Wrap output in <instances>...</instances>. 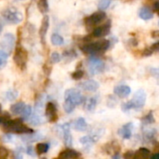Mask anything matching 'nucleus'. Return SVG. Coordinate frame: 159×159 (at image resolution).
I'll return each mask as SVG.
<instances>
[{
    "label": "nucleus",
    "instance_id": "obj_1",
    "mask_svg": "<svg viewBox=\"0 0 159 159\" xmlns=\"http://www.w3.org/2000/svg\"><path fill=\"white\" fill-rule=\"evenodd\" d=\"M110 47V41L107 39H100L94 42H88L80 46V49L87 55H101L104 53Z\"/></svg>",
    "mask_w": 159,
    "mask_h": 159
},
{
    "label": "nucleus",
    "instance_id": "obj_2",
    "mask_svg": "<svg viewBox=\"0 0 159 159\" xmlns=\"http://www.w3.org/2000/svg\"><path fill=\"white\" fill-rule=\"evenodd\" d=\"M2 125H3V129L7 133H15V134L34 133V130L23 123L22 118L21 119H8L5 121Z\"/></svg>",
    "mask_w": 159,
    "mask_h": 159
},
{
    "label": "nucleus",
    "instance_id": "obj_3",
    "mask_svg": "<svg viewBox=\"0 0 159 159\" xmlns=\"http://www.w3.org/2000/svg\"><path fill=\"white\" fill-rule=\"evenodd\" d=\"M145 102H146V93H145L144 89H140L135 92L132 100L122 104V111L128 112V111L132 110V109L142 108L144 106Z\"/></svg>",
    "mask_w": 159,
    "mask_h": 159
},
{
    "label": "nucleus",
    "instance_id": "obj_4",
    "mask_svg": "<svg viewBox=\"0 0 159 159\" xmlns=\"http://www.w3.org/2000/svg\"><path fill=\"white\" fill-rule=\"evenodd\" d=\"M13 61L20 70L24 71L26 69L28 61V51L20 44H18L15 48Z\"/></svg>",
    "mask_w": 159,
    "mask_h": 159
},
{
    "label": "nucleus",
    "instance_id": "obj_5",
    "mask_svg": "<svg viewBox=\"0 0 159 159\" xmlns=\"http://www.w3.org/2000/svg\"><path fill=\"white\" fill-rule=\"evenodd\" d=\"M106 19V13L103 10H99L92 13L89 16H87L84 19V24L88 30H93L97 25L102 23Z\"/></svg>",
    "mask_w": 159,
    "mask_h": 159
},
{
    "label": "nucleus",
    "instance_id": "obj_6",
    "mask_svg": "<svg viewBox=\"0 0 159 159\" xmlns=\"http://www.w3.org/2000/svg\"><path fill=\"white\" fill-rule=\"evenodd\" d=\"M3 18L11 24H18L22 20V13L14 7H8L2 11Z\"/></svg>",
    "mask_w": 159,
    "mask_h": 159
},
{
    "label": "nucleus",
    "instance_id": "obj_7",
    "mask_svg": "<svg viewBox=\"0 0 159 159\" xmlns=\"http://www.w3.org/2000/svg\"><path fill=\"white\" fill-rule=\"evenodd\" d=\"M105 68V63L99 59L97 56L91 55V57L88 61V69L90 75H95L101 74Z\"/></svg>",
    "mask_w": 159,
    "mask_h": 159
},
{
    "label": "nucleus",
    "instance_id": "obj_8",
    "mask_svg": "<svg viewBox=\"0 0 159 159\" xmlns=\"http://www.w3.org/2000/svg\"><path fill=\"white\" fill-rule=\"evenodd\" d=\"M64 99L71 101L74 104L80 105L85 102L84 96L81 94V92L75 89H69L64 92Z\"/></svg>",
    "mask_w": 159,
    "mask_h": 159
},
{
    "label": "nucleus",
    "instance_id": "obj_9",
    "mask_svg": "<svg viewBox=\"0 0 159 159\" xmlns=\"http://www.w3.org/2000/svg\"><path fill=\"white\" fill-rule=\"evenodd\" d=\"M45 116L49 123H55L59 119L58 109L52 102H47L45 106Z\"/></svg>",
    "mask_w": 159,
    "mask_h": 159
},
{
    "label": "nucleus",
    "instance_id": "obj_10",
    "mask_svg": "<svg viewBox=\"0 0 159 159\" xmlns=\"http://www.w3.org/2000/svg\"><path fill=\"white\" fill-rule=\"evenodd\" d=\"M111 30V21L107 20L105 23L100 25V26H96L91 33L92 37H96V38H102L106 36Z\"/></svg>",
    "mask_w": 159,
    "mask_h": 159
},
{
    "label": "nucleus",
    "instance_id": "obj_11",
    "mask_svg": "<svg viewBox=\"0 0 159 159\" xmlns=\"http://www.w3.org/2000/svg\"><path fill=\"white\" fill-rule=\"evenodd\" d=\"M15 45V36L12 34H6L3 36V39L0 43V48L6 51L7 53H10Z\"/></svg>",
    "mask_w": 159,
    "mask_h": 159
},
{
    "label": "nucleus",
    "instance_id": "obj_12",
    "mask_svg": "<svg viewBox=\"0 0 159 159\" xmlns=\"http://www.w3.org/2000/svg\"><path fill=\"white\" fill-rule=\"evenodd\" d=\"M49 28V17L48 15H45L41 20V25H40V29H39V37L41 40V43L44 45V43L46 42V34L48 33V30Z\"/></svg>",
    "mask_w": 159,
    "mask_h": 159
},
{
    "label": "nucleus",
    "instance_id": "obj_13",
    "mask_svg": "<svg viewBox=\"0 0 159 159\" xmlns=\"http://www.w3.org/2000/svg\"><path fill=\"white\" fill-rule=\"evenodd\" d=\"M70 126H71L70 123H66V124H64V125L61 126L63 142H64V144L67 147H71L73 145V137H72V134H71Z\"/></svg>",
    "mask_w": 159,
    "mask_h": 159
},
{
    "label": "nucleus",
    "instance_id": "obj_14",
    "mask_svg": "<svg viewBox=\"0 0 159 159\" xmlns=\"http://www.w3.org/2000/svg\"><path fill=\"white\" fill-rule=\"evenodd\" d=\"M134 125L132 122H129L127 124H125L123 127H121V129L118 130V134L125 140H129L131 138L132 136V130H133Z\"/></svg>",
    "mask_w": 159,
    "mask_h": 159
},
{
    "label": "nucleus",
    "instance_id": "obj_15",
    "mask_svg": "<svg viewBox=\"0 0 159 159\" xmlns=\"http://www.w3.org/2000/svg\"><path fill=\"white\" fill-rule=\"evenodd\" d=\"M100 85L97 81L93 80V79H89V80H86L82 83L79 84V88H81L83 90L86 91H89V92H94L99 89Z\"/></svg>",
    "mask_w": 159,
    "mask_h": 159
},
{
    "label": "nucleus",
    "instance_id": "obj_16",
    "mask_svg": "<svg viewBox=\"0 0 159 159\" xmlns=\"http://www.w3.org/2000/svg\"><path fill=\"white\" fill-rule=\"evenodd\" d=\"M130 92H131V89L127 85H118L114 89V93L121 99H125L129 97Z\"/></svg>",
    "mask_w": 159,
    "mask_h": 159
},
{
    "label": "nucleus",
    "instance_id": "obj_17",
    "mask_svg": "<svg viewBox=\"0 0 159 159\" xmlns=\"http://www.w3.org/2000/svg\"><path fill=\"white\" fill-rule=\"evenodd\" d=\"M58 157L62 159H76L81 157V154L75 150H73L71 148H67L65 150H62L59 154Z\"/></svg>",
    "mask_w": 159,
    "mask_h": 159
},
{
    "label": "nucleus",
    "instance_id": "obj_18",
    "mask_svg": "<svg viewBox=\"0 0 159 159\" xmlns=\"http://www.w3.org/2000/svg\"><path fill=\"white\" fill-rule=\"evenodd\" d=\"M154 16V12L153 10L148 7L147 6L145 7H143L140 8V11H139V17L142 19V20H149L153 18Z\"/></svg>",
    "mask_w": 159,
    "mask_h": 159
},
{
    "label": "nucleus",
    "instance_id": "obj_19",
    "mask_svg": "<svg viewBox=\"0 0 159 159\" xmlns=\"http://www.w3.org/2000/svg\"><path fill=\"white\" fill-rule=\"evenodd\" d=\"M74 128L76 131H85L88 128V124L85 118L79 117L74 123Z\"/></svg>",
    "mask_w": 159,
    "mask_h": 159
},
{
    "label": "nucleus",
    "instance_id": "obj_20",
    "mask_svg": "<svg viewBox=\"0 0 159 159\" xmlns=\"http://www.w3.org/2000/svg\"><path fill=\"white\" fill-rule=\"evenodd\" d=\"M25 105L26 104L24 102H16V103L12 104L10 106L11 114H13V115H20L22 113V111L24 110Z\"/></svg>",
    "mask_w": 159,
    "mask_h": 159
},
{
    "label": "nucleus",
    "instance_id": "obj_21",
    "mask_svg": "<svg viewBox=\"0 0 159 159\" xmlns=\"http://www.w3.org/2000/svg\"><path fill=\"white\" fill-rule=\"evenodd\" d=\"M151 152L149 149L147 148H144V147H142L140 148L137 152H134V157L133 158L135 159H143V158H147L149 156H150Z\"/></svg>",
    "mask_w": 159,
    "mask_h": 159
},
{
    "label": "nucleus",
    "instance_id": "obj_22",
    "mask_svg": "<svg viewBox=\"0 0 159 159\" xmlns=\"http://www.w3.org/2000/svg\"><path fill=\"white\" fill-rule=\"evenodd\" d=\"M97 106V98L96 97H91L89 100L86 101L85 102V109L89 112H93Z\"/></svg>",
    "mask_w": 159,
    "mask_h": 159
},
{
    "label": "nucleus",
    "instance_id": "obj_23",
    "mask_svg": "<svg viewBox=\"0 0 159 159\" xmlns=\"http://www.w3.org/2000/svg\"><path fill=\"white\" fill-rule=\"evenodd\" d=\"M50 41L54 46H62L64 44L63 37L59 34H52L50 36Z\"/></svg>",
    "mask_w": 159,
    "mask_h": 159
},
{
    "label": "nucleus",
    "instance_id": "obj_24",
    "mask_svg": "<svg viewBox=\"0 0 159 159\" xmlns=\"http://www.w3.org/2000/svg\"><path fill=\"white\" fill-rule=\"evenodd\" d=\"M156 122V119L154 117V114L153 112H149L147 115H145L143 118H142V124L143 126H148V125H151L153 123Z\"/></svg>",
    "mask_w": 159,
    "mask_h": 159
},
{
    "label": "nucleus",
    "instance_id": "obj_25",
    "mask_svg": "<svg viewBox=\"0 0 159 159\" xmlns=\"http://www.w3.org/2000/svg\"><path fill=\"white\" fill-rule=\"evenodd\" d=\"M48 149H49V145L48 143H37L35 146V153L38 156H41L43 154H46L48 151Z\"/></svg>",
    "mask_w": 159,
    "mask_h": 159
},
{
    "label": "nucleus",
    "instance_id": "obj_26",
    "mask_svg": "<svg viewBox=\"0 0 159 159\" xmlns=\"http://www.w3.org/2000/svg\"><path fill=\"white\" fill-rule=\"evenodd\" d=\"M37 7L42 14H46L49 8L48 0H37Z\"/></svg>",
    "mask_w": 159,
    "mask_h": 159
},
{
    "label": "nucleus",
    "instance_id": "obj_27",
    "mask_svg": "<svg viewBox=\"0 0 159 159\" xmlns=\"http://www.w3.org/2000/svg\"><path fill=\"white\" fill-rule=\"evenodd\" d=\"M75 108V104H74L71 101L69 100H65L64 99V102H63V109L67 114H71Z\"/></svg>",
    "mask_w": 159,
    "mask_h": 159
},
{
    "label": "nucleus",
    "instance_id": "obj_28",
    "mask_svg": "<svg viewBox=\"0 0 159 159\" xmlns=\"http://www.w3.org/2000/svg\"><path fill=\"white\" fill-rule=\"evenodd\" d=\"M32 113H33V108H32V106H30V105H25L24 110H23L22 113L20 114L22 120L29 119V118L32 116Z\"/></svg>",
    "mask_w": 159,
    "mask_h": 159
},
{
    "label": "nucleus",
    "instance_id": "obj_29",
    "mask_svg": "<svg viewBox=\"0 0 159 159\" xmlns=\"http://www.w3.org/2000/svg\"><path fill=\"white\" fill-rule=\"evenodd\" d=\"M98 139H96L95 137L93 136H84L82 138H80L79 142L82 143V144H90V143H93L97 141Z\"/></svg>",
    "mask_w": 159,
    "mask_h": 159
},
{
    "label": "nucleus",
    "instance_id": "obj_30",
    "mask_svg": "<svg viewBox=\"0 0 159 159\" xmlns=\"http://www.w3.org/2000/svg\"><path fill=\"white\" fill-rule=\"evenodd\" d=\"M43 121L44 120L41 117V116L40 115H37V114H35L31 118V124L32 125H34V126H40V125H42L43 124Z\"/></svg>",
    "mask_w": 159,
    "mask_h": 159
},
{
    "label": "nucleus",
    "instance_id": "obj_31",
    "mask_svg": "<svg viewBox=\"0 0 159 159\" xmlns=\"http://www.w3.org/2000/svg\"><path fill=\"white\" fill-rule=\"evenodd\" d=\"M18 95H19L18 91L17 90H14V89H10V90H8V91L6 92V98L8 101H14V100H16L18 98Z\"/></svg>",
    "mask_w": 159,
    "mask_h": 159
},
{
    "label": "nucleus",
    "instance_id": "obj_32",
    "mask_svg": "<svg viewBox=\"0 0 159 159\" xmlns=\"http://www.w3.org/2000/svg\"><path fill=\"white\" fill-rule=\"evenodd\" d=\"M84 75H85L84 71H83L82 69L77 68L76 71H75V72L71 75V76H72V78H73L74 80H80V79H82V77L84 76Z\"/></svg>",
    "mask_w": 159,
    "mask_h": 159
},
{
    "label": "nucleus",
    "instance_id": "obj_33",
    "mask_svg": "<svg viewBox=\"0 0 159 159\" xmlns=\"http://www.w3.org/2000/svg\"><path fill=\"white\" fill-rule=\"evenodd\" d=\"M111 4V0H100L98 4V7L100 10H105Z\"/></svg>",
    "mask_w": 159,
    "mask_h": 159
},
{
    "label": "nucleus",
    "instance_id": "obj_34",
    "mask_svg": "<svg viewBox=\"0 0 159 159\" xmlns=\"http://www.w3.org/2000/svg\"><path fill=\"white\" fill-rule=\"evenodd\" d=\"M60 60H61V55H60L59 52L54 51V52L51 53V55H50V61L52 63H57V62L60 61Z\"/></svg>",
    "mask_w": 159,
    "mask_h": 159
},
{
    "label": "nucleus",
    "instance_id": "obj_35",
    "mask_svg": "<svg viewBox=\"0 0 159 159\" xmlns=\"http://www.w3.org/2000/svg\"><path fill=\"white\" fill-rule=\"evenodd\" d=\"M153 51H152V49L150 48V47L149 48H143L141 52H140V55L142 56V57H149V56H151V55H153Z\"/></svg>",
    "mask_w": 159,
    "mask_h": 159
},
{
    "label": "nucleus",
    "instance_id": "obj_36",
    "mask_svg": "<svg viewBox=\"0 0 159 159\" xmlns=\"http://www.w3.org/2000/svg\"><path fill=\"white\" fill-rule=\"evenodd\" d=\"M8 157V150L4 146H0V158H7Z\"/></svg>",
    "mask_w": 159,
    "mask_h": 159
},
{
    "label": "nucleus",
    "instance_id": "obj_37",
    "mask_svg": "<svg viewBox=\"0 0 159 159\" xmlns=\"http://www.w3.org/2000/svg\"><path fill=\"white\" fill-rule=\"evenodd\" d=\"M133 157H134V152L133 151H127V152H125L124 154H123V157L125 159H131L133 158Z\"/></svg>",
    "mask_w": 159,
    "mask_h": 159
},
{
    "label": "nucleus",
    "instance_id": "obj_38",
    "mask_svg": "<svg viewBox=\"0 0 159 159\" xmlns=\"http://www.w3.org/2000/svg\"><path fill=\"white\" fill-rule=\"evenodd\" d=\"M152 9H153V12H156L159 16V0L157 1V2H155L152 5Z\"/></svg>",
    "mask_w": 159,
    "mask_h": 159
},
{
    "label": "nucleus",
    "instance_id": "obj_39",
    "mask_svg": "<svg viewBox=\"0 0 159 159\" xmlns=\"http://www.w3.org/2000/svg\"><path fill=\"white\" fill-rule=\"evenodd\" d=\"M150 48L152 49L153 52H157V53H159V41L154 43V44L150 47Z\"/></svg>",
    "mask_w": 159,
    "mask_h": 159
},
{
    "label": "nucleus",
    "instance_id": "obj_40",
    "mask_svg": "<svg viewBox=\"0 0 159 159\" xmlns=\"http://www.w3.org/2000/svg\"><path fill=\"white\" fill-rule=\"evenodd\" d=\"M26 152H27V154L29 155V156H31V157H34L35 156V153H34V147L32 146V145H29L27 148H26Z\"/></svg>",
    "mask_w": 159,
    "mask_h": 159
},
{
    "label": "nucleus",
    "instance_id": "obj_41",
    "mask_svg": "<svg viewBox=\"0 0 159 159\" xmlns=\"http://www.w3.org/2000/svg\"><path fill=\"white\" fill-rule=\"evenodd\" d=\"M8 57V53H7L6 51H4L3 49L0 48V58H3V59H6Z\"/></svg>",
    "mask_w": 159,
    "mask_h": 159
},
{
    "label": "nucleus",
    "instance_id": "obj_42",
    "mask_svg": "<svg viewBox=\"0 0 159 159\" xmlns=\"http://www.w3.org/2000/svg\"><path fill=\"white\" fill-rule=\"evenodd\" d=\"M151 36L153 38H159V30H155L151 32Z\"/></svg>",
    "mask_w": 159,
    "mask_h": 159
},
{
    "label": "nucleus",
    "instance_id": "obj_43",
    "mask_svg": "<svg viewBox=\"0 0 159 159\" xmlns=\"http://www.w3.org/2000/svg\"><path fill=\"white\" fill-rule=\"evenodd\" d=\"M6 59H3V58H0V68L4 67L6 65Z\"/></svg>",
    "mask_w": 159,
    "mask_h": 159
},
{
    "label": "nucleus",
    "instance_id": "obj_44",
    "mask_svg": "<svg viewBox=\"0 0 159 159\" xmlns=\"http://www.w3.org/2000/svg\"><path fill=\"white\" fill-rule=\"evenodd\" d=\"M157 1H158V0H146L145 1V3H146V5H153L155 2H157Z\"/></svg>",
    "mask_w": 159,
    "mask_h": 159
},
{
    "label": "nucleus",
    "instance_id": "obj_45",
    "mask_svg": "<svg viewBox=\"0 0 159 159\" xmlns=\"http://www.w3.org/2000/svg\"><path fill=\"white\" fill-rule=\"evenodd\" d=\"M152 73H154L156 75H159V69H156V68L152 69Z\"/></svg>",
    "mask_w": 159,
    "mask_h": 159
},
{
    "label": "nucleus",
    "instance_id": "obj_46",
    "mask_svg": "<svg viewBox=\"0 0 159 159\" xmlns=\"http://www.w3.org/2000/svg\"><path fill=\"white\" fill-rule=\"evenodd\" d=\"M155 157H159V152L158 153H156V154H153V155H152V158H155Z\"/></svg>",
    "mask_w": 159,
    "mask_h": 159
},
{
    "label": "nucleus",
    "instance_id": "obj_47",
    "mask_svg": "<svg viewBox=\"0 0 159 159\" xmlns=\"http://www.w3.org/2000/svg\"><path fill=\"white\" fill-rule=\"evenodd\" d=\"M2 30H3V24H2L1 21H0V33L2 32Z\"/></svg>",
    "mask_w": 159,
    "mask_h": 159
},
{
    "label": "nucleus",
    "instance_id": "obj_48",
    "mask_svg": "<svg viewBox=\"0 0 159 159\" xmlns=\"http://www.w3.org/2000/svg\"><path fill=\"white\" fill-rule=\"evenodd\" d=\"M1 111H2V105L0 104V114H1Z\"/></svg>",
    "mask_w": 159,
    "mask_h": 159
},
{
    "label": "nucleus",
    "instance_id": "obj_49",
    "mask_svg": "<svg viewBox=\"0 0 159 159\" xmlns=\"http://www.w3.org/2000/svg\"><path fill=\"white\" fill-rule=\"evenodd\" d=\"M3 123V121H2V119H1V116H0V124H2Z\"/></svg>",
    "mask_w": 159,
    "mask_h": 159
},
{
    "label": "nucleus",
    "instance_id": "obj_50",
    "mask_svg": "<svg viewBox=\"0 0 159 159\" xmlns=\"http://www.w3.org/2000/svg\"><path fill=\"white\" fill-rule=\"evenodd\" d=\"M158 25H159V21H158Z\"/></svg>",
    "mask_w": 159,
    "mask_h": 159
}]
</instances>
